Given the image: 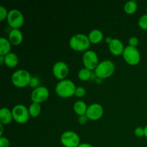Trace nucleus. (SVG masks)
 Returning <instances> with one entry per match:
<instances>
[{"label": "nucleus", "instance_id": "21", "mask_svg": "<svg viewBox=\"0 0 147 147\" xmlns=\"http://www.w3.org/2000/svg\"><path fill=\"white\" fill-rule=\"evenodd\" d=\"M123 9H124V11L126 14H134L136 11V9H137V3H136V1H133V0L128 1L124 4Z\"/></svg>", "mask_w": 147, "mask_h": 147}, {"label": "nucleus", "instance_id": "3", "mask_svg": "<svg viewBox=\"0 0 147 147\" xmlns=\"http://www.w3.org/2000/svg\"><path fill=\"white\" fill-rule=\"evenodd\" d=\"M115 71V65L111 60H106L98 63L95 69V73L99 78H107Z\"/></svg>", "mask_w": 147, "mask_h": 147}, {"label": "nucleus", "instance_id": "7", "mask_svg": "<svg viewBox=\"0 0 147 147\" xmlns=\"http://www.w3.org/2000/svg\"><path fill=\"white\" fill-rule=\"evenodd\" d=\"M60 142L65 147H78L80 145L79 136L73 131H66L62 134Z\"/></svg>", "mask_w": 147, "mask_h": 147}, {"label": "nucleus", "instance_id": "29", "mask_svg": "<svg viewBox=\"0 0 147 147\" xmlns=\"http://www.w3.org/2000/svg\"><path fill=\"white\" fill-rule=\"evenodd\" d=\"M134 134L136 136L139 137H142V136H144V128L142 127H137L135 129Z\"/></svg>", "mask_w": 147, "mask_h": 147}, {"label": "nucleus", "instance_id": "16", "mask_svg": "<svg viewBox=\"0 0 147 147\" xmlns=\"http://www.w3.org/2000/svg\"><path fill=\"white\" fill-rule=\"evenodd\" d=\"M88 37L90 42L93 43V44H97V43L100 42L103 40V34L100 30L94 29L90 32Z\"/></svg>", "mask_w": 147, "mask_h": 147}, {"label": "nucleus", "instance_id": "22", "mask_svg": "<svg viewBox=\"0 0 147 147\" xmlns=\"http://www.w3.org/2000/svg\"><path fill=\"white\" fill-rule=\"evenodd\" d=\"M78 76V78L80 80L86 81V80H88L91 77V71L89 69L84 67V68H82L79 70Z\"/></svg>", "mask_w": 147, "mask_h": 147}, {"label": "nucleus", "instance_id": "4", "mask_svg": "<svg viewBox=\"0 0 147 147\" xmlns=\"http://www.w3.org/2000/svg\"><path fill=\"white\" fill-rule=\"evenodd\" d=\"M32 76L27 70L21 69L17 70L11 76V82L18 88H24L30 85Z\"/></svg>", "mask_w": 147, "mask_h": 147}, {"label": "nucleus", "instance_id": "8", "mask_svg": "<svg viewBox=\"0 0 147 147\" xmlns=\"http://www.w3.org/2000/svg\"><path fill=\"white\" fill-rule=\"evenodd\" d=\"M7 19L8 24L13 29H18L24 24V19L22 13L16 9H13L9 11Z\"/></svg>", "mask_w": 147, "mask_h": 147}, {"label": "nucleus", "instance_id": "9", "mask_svg": "<svg viewBox=\"0 0 147 147\" xmlns=\"http://www.w3.org/2000/svg\"><path fill=\"white\" fill-rule=\"evenodd\" d=\"M83 62L85 67L90 70H95L98 65V57L96 52L87 50L83 56Z\"/></svg>", "mask_w": 147, "mask_h": 147}, {"label": "nucleus", "instance_id": "23", "mask_svg": "<svg viewBox=\"0 0 147 147\" xmlns=\"http://www.w3.org/2000/svg\"><path fill=\"white\" fill-rule=\"evenodd\" d=\"M139 26L142 30H147V14L141 16L138 22Z\"/></svg>", "mask_w": 147, "mask_h": 147}, {"label": "nucleus", "instance_id": "30", "mask_svg": "<svg viewBox=\"0 0 147 147\" xmlns=\"http://www.w3.org/2000/svg\"><path fill=\"white\" fill-rule=\"evenodd\" d=\"M78 122L80 124H85V123H87L88 120V118L87 117L86 115H83V116H80L78 117Z\"/></svg>", "mask_w": 147, "mask_h": 147}, {"label": "nucleus", "instance_id": "32", "mask_svg": "<svg viewBox=\"0 0 147 147\" xmlns=\"http://www.w3.org/2000/svg\"><path fill=\"white\" fill-rule=\"evenodd\" d=\"M0 63H1V64L4 63V56L0 55Z\"/></svg>", "mask_w": 147, "mask_h": 147}, {"label": "nucleus", "instance_id": "2", "mask_svg": "<svg viewBox=\"0 0 147 147\" xmlns=\"http://www.w3.org/2000/svg\"><path fill=\"white\" fill-rule=\"evenodd\" d=\"M90 44L88 37L82 33L74 34L69 40L70 47L76 51H85L88 48Z\"/></svg>", "mask_w": 147, "mask_h": 147}, {"label": "nucleus", "instance_id": "28", "mask_svg": "<svg viewBox=\"0 0 147 147\" xmlns=\"http://www.w3.org/2000/svg\"><path fill=\"white\" fill-rule=\"evenodd\" d=\"M129 43L130 46L136 47V46L139 44V39L136 37H131L129 40Z\"/></svg>", "mask_w": 147, "mask_h": 147}, {"label": "nucleus", "instance_id": "12", "mask_svg": "<svg viewBox=\"0 0 147 147\" xmlns=\"http://www.w3.org/2000/svg\"><path fill=\"white\" fill-rule=\"evenodd\" d=\"M86 115L90 120H98V119H100L103 115V106L97 103H92L88 107Z\"/></svg>", "mask_w": 147, "mask_h": 147}, {"label": "nucleus", "instance_id": "17", "mask_svg": "<svg viewBox=\"0 0 147 147\" xmlns=\"http://www.w3.org/2000/svg\"><path fill=\"white\" fill-rule=\"evenodd\" d=\"M19 63L18 56L14 53H9L4 56V64L10 67H15Z\"/></svg>", "mask_w": 147, "mask_h": 147}, {"label": "nucleus", "instance_id": "31", "mask_svg": "<svg viewBox=\"0 0 147 147\" xmlns=\"http://www.w3.org/2000/svg\"><path fill=\"white\" fill-rule=\"evenodd\" d=\"M78 147H93V146L88 143H82V144H80V145H79Z\"/></svg>", "mask_w": 147, "mask_h": 147}, {"label": "nucleus", "instance_id": "33", "mask_svg": "<svg viewBox=\"0 0 147 147\" xmlns=\"http://www.w3.org/2000/svg\"><path fill=\"white\" fill-rule=\"evenodd\" d=\"M0 127H1V131H0V136H2V133H3V124H2V123H0Z\"/></svg>", "mask_w": 147, "mask_h": 147}, {"label": "nucleus", "instance_id": "13", "mask_svg": "<svg viewBox=\"0 0 147 147\" xmlns=\"http://www.w3.org/2000/svg\"><path fill=\"white\" fill-rule=\"evenodd\" d=\"M109 50L111 53L114 55H120L123 54L125 47H123V44L120 40L117 38H113L109 43Z\"/></svg>", "mask_w": 147, "mask_h": 147}, {"label": "nucleus", "instance_id": "27", "mask_svg": "<svg viewBox=\"0 0 147 147\" xmlns=\"http://www.w3.org/2000/svg\"><path fill=\"white\" fill-rule=\"evenodd\" d=\"M9 141L7 138L4 136L0 137V147H9Z\"/></svg>", "mask_w": 147, "mask_h": 147}, {"label": "nucleus", "instance_id": "34", "mask_svg": "<svg viewBox=\"0 0 147 147\" xmlns=\"http://www.w3.org/2000/svg\"><path fill=\"white\" fill-rule=\"evenodd\" d=\"M144 136L147 138V125L144 127Z\"/></svg>", "mask_w": 147, "mask_h": 147}, {"label": "nucleus", "instance_id": "25", "mask_svg": "<svg viewBox=\"0 0 147 147\" xmlns=\"http://www.w3.org/2000/svg\"><path fill=\"white\" fill-rule=\"evenodd\" d=\"M8 13L9 11H7L5 7L3 6H0V20L1 21H3L6 18H7Z\"/></svg>", "mask_w": 147, "mask_h": 147}, {"label": "nucleus", "instance_id": "26", "mask_svg": "<svg viewBox=\"0 0 147 147\" xmlns=\"http://www.w3.org/2000/svg\"><path fill=\"white\" fill-rule=\"evenodd\" d=\"M39 85H40V79L38 78L37 77L34 76V77H32L31 80H30V87L32 88H36L39 87Z\"/></svg>", "mask_w": 147, "mask_h": 147}, {"label": "nucleus", "instance_id": "19", "mask_svg": "<svg viewBox=\"0 0 147 147\" xmlns=\"http://www.w3.org/2000/svg\"><path fill=\"white\" fill-rule=\"evenodd\" d=\"M87 109L88 107L86 106V103L83 100H78L73 105V110L75 113L79 116L86 115Z\"/></svg>", "mask_w": 147, "mask_h": 147}, {"label": "nucleus", "instance_id": "1", "mask_svg": "<svg viewBox=\"0 0 147 147\" xmlns=\"http://www.w3.org/2000/svg\"><path fill=\"white\" fill-rule=\"evenodd\" d=\"M76 86L75 83L69 79L61 80L55 86V92L61 98H69L75 95Z\"/></svg>", "mask_w": 147, "mask_h": 147}, {"label": "nucleus", "instance_id": "18", "mask_svg": "<svg viewBox=\"0 0 147 147\" xmlns=\"http://www.w3.org/2000/svg\"><path fill=\"white\" fill-rule=\"evenodd\" d=\"M11 44L9 40L4 37L0 38V55L5 56L8 53H11Z\"/></svg>", "mask_w": 147, "mask_h": 147}, {"label": "nucleus", "instance_id": "15", "mask_svg": "<svg viewBox=\"0 0 147 147\" xmlns=\"http://www.w3.org/2000/svg\"><path fill=\"white\" fill-rule=\"evenodd\" d=\"M13 119L11 111L7 108L3 107L0 110V122L2 124H8Z\"/></svg>", "mask_w": 147, "mask_h": 147}, {"label": "nucleus", "instance_id": "35", "mask_svg": "<svg viewBox=\"0 0 147 147\" xmlns=\"http://www.w3.org/2000/svg\"><path fill=\"white\" fill-rule=\"evenodd\" d=\"M146 11H147V7H146Z\"/></svg>", "mask_w": 147, "mask_h": 147}, {"label": "nucleus", "instance_id": "11", "mask_svg": "<svg viewBox=\"0 0 147 147\" xmlns=\"http://www.w3.org/2000/svg\"><path fill=\"white\" fill-rule=\"evenodd\" d=\"M53 73L56 78L64 80L69 73V68L65 62L58 61L53 65Z\"/></svg>", "mask_w": 147, "mask_h": 147}, {"label": "nucleus", "instance_id": "14", "mask_svg": "<svg viewBox=\"0 0 147 147\" xmlns=\"http://www.w3.org/2000/svg\"><path fill=\"white\" fill-rule=\"evenodd\" d=\"M9 40L13 45H18L23 40L22 33L19 29H12L9 34Z\"/></svg>", "mask_w": 147, "mask_h": 147}, {"label": "nucleus", "instance_id": "24", "mask_svg": "<svg viewBox=\"0 0 147 147\" xmlns=\"http://www.w3.org/2000/svg\"><path fill=\"white\" fill-rule=\"evenodd\" d=\"M86 90L82 86H78V87H76V92H75V95H76L77 97L78 98H82L86 95Z\"/></svg>", "mask_w": 147, "mask_h": 147}, {"label": "nucleus", "instance_id": "5", "mask_svg": "<svg viewBox=\"0 0 147 147\" xmlns=\"http://www.w3.org/2000/svg\"><path fill=\"white\" fill-rule=\"evenodd\" d=\"M122 55L125 61L131 65H136L141 60L140 53L138 49L130 45L125 47Z\"/></svg>", "mask_w": 147, "mask_h": 147}, {"label": "nucleus", "instance_id": "6", "mask_svg": "<svg viewBox=\"0 0 147 147\" xmlns=\"http://www.w3.org/2000/svg\"><path fill=\"white\" fill-rule=\"evenodd\" d=\"M13 119L19 123H24L30 117L29 110L22 104H17L11 109Z\"/></svg>", "mask_w": 147, "mask_h": 147}, {"label": "nucleus", "instance_id": "20", "mask_svg": "<svg viewBox=\"0 0 147 147\" xmlns=\"http://www.w3.org/2000/svg\"><path fill=\"white\" fill-rule=\"evenodd\" d=\"M28 110L30 116H32V117H37V116L40 115V112H41V106H40V103L33 102L30 106Z\"/></svg>", "mask_w": 147, "mask_h": 147}, {"label": "nucleus", "instance_id": "10", "mask_svg": "<svg viewBox=\"0 0 147 147\" xmlns=\"http://www.w3.org/2000/svg\"><path fill=\"white\" fill-rule=\"evenodd\" d=\"M49 97V90L45 86H39L32 90L31 99L34 103H42Z\"/></svg>", "mask_w": 147, "mask_h": 147}]
</instances>
